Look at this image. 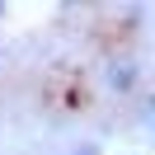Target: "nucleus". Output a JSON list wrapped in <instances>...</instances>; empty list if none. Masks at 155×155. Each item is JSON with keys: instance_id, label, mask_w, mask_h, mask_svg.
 Instances as JSON below:
<instances>
[{"instance_id": "f03ea898", "label": "nucleus", "mask_w": 155, "mask_h": 155, "mask_svg": "<svg viewBox=\"0 0 155 155\" xmlns=\"http://www.w3.org/2000/svg\"><path fill=\"white\" fill-rule=\"evenodd\" d=\"M71 155H104V150H99L94 141H85V146H75V150H71Z\"/></svg>"}, {"instance_id": "f257e3e1", "label": "nucleus", "mask_w": 155, "mask_h": 155, "mask_svg": "<svg viewBox=\"0 0 155 155\" xmlns=\"http://www.w3.org/2000/svg\"><path fill=\"white\" fill-rule=\"evenodd\" d=\"M104 85L113 89V94H132V89L141 85V66H136L132 57H108L104 61Z\"/></svg>"}]
</instances>
